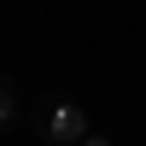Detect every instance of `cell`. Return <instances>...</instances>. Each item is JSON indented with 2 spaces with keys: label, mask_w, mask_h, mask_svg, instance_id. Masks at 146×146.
<instances>
[{
  "label": "cell",
  "mask_w": 146,
  "mask_h": 146,
  "mask_svg": "<svg viewBox=\"0 0 146 146\" xmlns=\"http://www.w3.org/2000/svg\"><path fill=\"white\" fill-rule=\"evenodd\" d=\"M23 123H29L47 146H76L82 135H88V111H82V105H70V100L35 105V111H23Z\"/></svg>",
  "instance_id": "cell-1"
},
{
  "label": "cell",
  "mask_w": 146,
  "mask_h": 146,
  "mask_svg": "<svg viewBox=\"0 0 146 146\" xmlns=\"http://www.w3.org/2000/svg\"><path fill=\"white\" fill-rule=\"evenodd\" d=\"M18 123H23V94H18V82L0 70V135H12Z\"/></svg>",
  "instance_id": "cell-2"
},
{
  "label": "cell",
  "mask_w": 146,
  "mask_h": 146,
  "mask_svg": "<svg viewBox=\"0 0 146 146\" xmlns=\"http://www.w3.org/2000/svg\"><path fill=\"white\" fill-rule=\"evenodd\" d=\"M76 146H117V140H111V135H94V129H88V135H82Z\"/></svg>",
  "instance_id": "cell-3"
}]
</instances>
